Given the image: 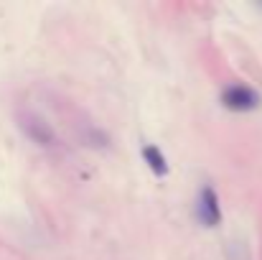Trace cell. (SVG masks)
Masks as SVG:
<instances>
[{
  "label": "cell",
  "instance_id": "277c9868",
  "mask_svg": "<svg viewBox=\"0 0 262 260\" xmlns=\"http://www.w3.org/2000/svg\"><path fill=\"white\" fill-rule=\"evenodd\" d=\"M143 158H145L148 169L156 173L158 178L168 176V161H166V156H163V151L158 146H143Z\"/></svg>",
  "mask_w": 262,
  "mask_h": 260
},
{
  "label": "cell",
  "instance_id": "6da1fadb",
  "mask_svg": "<svg viewBox=\"0 0 262 260\" xmlns=\"http://www.w3.org/2000/svg\"><path fill=\"white\" fill-rule=\"evenodd\" d=\"M222 105L234 112H250L260 107V94L247 85H232L222 92Z\"/></svg>",
  "mask_w": 262,
  "mask_h": 260
},
{
  "label": "cell",
  "instance_id": "3957f363",
  "mask_svg": "<svg viewBox=\"0 0 262 260\" xmlns=\"http://www.w3.org/2000/svg\"><path fill=\"white\" fill-rule=\"evenodd\" d=\"M20 125H23L26 135H28L33 143H38V146H54L56 133H54V128H51L46 120H41V117H36V115H26Z\"/></svg>",
  "mask_w": 262,
  "mask_h": 260
},
{
  "label": "cell",
  "instance_id": "7a4b0ae2",
  "mask_svg": "<svg viewBox=\"0 0 262 260\" xmlns=\"http://www.w3.org/2000/svg\"><path fill=\"white\" fill-rule=\"evenodd\" d=\"M199 219L206 227H216L222 222V207H219V196L214 186H204L199 194Z\"/></svg>",
  "mask_w": 262,
  "mask_h": 260
}]
</instances>
